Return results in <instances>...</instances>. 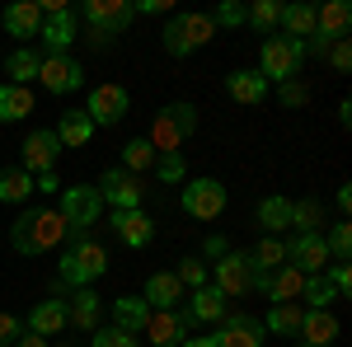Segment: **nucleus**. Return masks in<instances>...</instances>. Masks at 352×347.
Here are the masks:
<instances>
[{
	"label": "nucleus",
	"mask_w": 352,
	"mask_h": 347,
	"mask_svg": "<svg viewBox=\"0 0 352 347\" xmlns=\"http://www.w3.org/2000/svg\"><path fill=\"white\" fill-rule=\"evenodd\" d=\"M61 240H66V221H61V212H47V207H28V212L10 225V249H14V254H28V258L56 249Z\"/></svg>",
	"instance_id": "nucleus-1"
},
{
	"label": "nucleus",
	"mask_w": 352,
	"mask_h": 347,
	"mask_svg": "<svg viewBox=\"0 0 352 347\" xmlns=\"http://www.w3.org/2000/svg\"><path fill=\"white\" fill-rule=\"evenodd\" d=\"M109 272V254H104V244L99 240H76L66 254H61V277H56V291L61 287H89V282H99Z\"/></svg>",
	"instance_id": "nucleus-2"
},
{
	"label": "nucleus",
	"mask_w": 352,
	"mask_h": 347,
	"mask_svg": "<svg viewBox=\"0 0 352 347\" xmlns=\"http://www.w3.org/2000/svg\"><path fill=\"white\" fill-rule=\"evenodd\" d=\"M160 38H164V52L169 56H192L197 47H207L217 38V19L212 14H174Z\"/></svg>",
	"instance_id": "nucleus-3"
},
{
	"label": "nucleus",
	"mask_w": 352,
	"mask_h": 347,
	"mask_svg": "<svg viewBox=\"0 0 352 347\" xmlns=\"http://www.w3.org/2000/svg\"><path fill=\"white\" fill-rule=\"evenodd\" d=\"M85 24H89V43L94 47H109L113 38L136 19L132 0H85Z\"/></svg>",
	"instance_id": "nucleus-4"
},
{
	"label": "nucleus",
	"mask_w": 352,
	"mask_h": 347,
	"mask_svg": "<svg viewBox=\"0 0 352 347\" xmlns=\"http://www.w3.org/2000/svg\"><path fill=\"white\" fill-rule=\"evenodd\" d=\"M192 132H197V108H192V104H169V108L155 113L151 150H155V155H169V150H179Z\"/></svg>",
	"instance_id": "nucleus-5"
},
{
	"label": "nucleus",
	"mask_w": 352,
	"mask_h": 347,
	"mask_svg": "<svg viewBox=\"0 0 352 347\" xmlns=\"http://www.w3.org/2000/svg\"><path fill=\"white\" fill-rule=\"evenodd\" d=\"M99 207H104V197H99V188H89V183H76L61 192V221H66L71 244L89 240V225H99Z\"/></svg>",
	"instance_id": "nucleus-6"
},
{
	"label": "nucleus",
	"mask_w": 352,
	"mask_h": 347,
	"mask_svg": "<svg viewBox=\"0 0 352 347\" xmlns=\"http://www.w3.org/2000/svg\"><path fill=\"white\" fill-rule=\"evenodd\" d=\"M300 61H305V52H300L296 38H282V33H272V38H263V52H258V76L263 80H296L300 76Z\"/></svg>",
	"instance_id": "nucleus-7"
},
{
	"label": "nucleus",
	"mask_w": 352,
	"mask_h": 347,
	"mask_svg": "<svg viewBox=\"0 0 352 347\" xmlns=\"http://www.w3.org/2000/svg\"><path fill=\"white\" fill-rule=\"evenodd\" d=\"M212 287H217L226 300H240V295L254 291V263H249V254H226L212 263Z\"/></svg>",
	"instance_id": "nucleus-8"
},
{
	"label": "nucleus",
	"mask_w": 352,
	"mask_h": 347,
	"mask_svg": "<svg viewBox=\"0 0 352 347\" xmlns=\"http://www.w3.org/2000/svg\"><path fill=\"white\" fill-rule=\"evenodd\" d=\"M127 108H132V94H127L122 85H99V89H89L85 117H89L94 127H113V122L127 117Z\"/></svg>",
	"instance_id": "nucleus-9"
},
{
	"label": "nucleus",
	"mask_w": 352,
	"mask_h": 347,
	"mask_svg": "<svg viewBox=\"0 0 352 347\" xmlns=\"http://www.w3.org/2000/svg\"><path fill=\"white\" fill-rule=\"evenodd\" d=\"M38 10H43V33H38V38L47 43L52 56H61L71 43H76V14H71L61 0H43Z\"/></svg>",
	"instance_id": "nucleus-10"
},
{
	"label": "nucleus",
	"mask_w": 352,
	"mask_h": 347,
	"mask_svg": "<svg viewBox=\"0 0 352 347\" xmlns=\"http://www.w3.org/2000/svg\"><path fill=\"white\" fill-rule=\"evenodd\" d=\"M179 202L197 221H217L226 212V183H217V179H192V183H184V197Z\"/></svg>",
	"instance_id": "nucleus-11"
},
{
	"label": "nucleus",
	"mask_w": 352,
	"mask_h": 347,
	"mask_svg": "<svg viewBox=\"0 0 352 347\" xmlns=\"http://www.w3.org/2000/svg\"><path fill=\"white\" fill-rule=\"evenodd\" d=\"M38 80H43V89H52V94H76L85 85V66L76 61L71 52L61 56H43V66H38Z\"/></svg>",
	"instance_id": "nucleus-12"
},
{
	"label": "nucleus",
	"mask_w": 352,
	"mask_h": 347,
	"mask_svg": "<svg viewBox=\"0 0 352 347\" xmlns=\"http://www.w3.org/2000/svg\"><path fill=\"white\" fill-rule=\"evenodd\" d=\"M141 192L146 188L136 183L127 169H104L99 174V197L113 202V212H141Z\"/></svg>",
	"instance_id": "nucleus-13"
},
{
	"label": "nucleus",
	"mask_w": 352,
	"mask_h": 347,
	"mask_svg": "<svg viewBox=\"0 0 352 347\" xmlns=\"http://www.w3.org/2000/svg\"><path fill=\"white\" fill-rule=\"evenodd\" d=\"M56 160H61V141H56V132H28V141H24V174H33V179H43V174H52L56 169Z\"/></svg>",
	"instance_id": "nucleus-14"
},
{
	"label": "nucleus",
	"mask_w": 352,
	"mask_h": 347,
	"mask_svg": "<svg viewBox=\"0 0 352 347\" xmlns=\"http://www.w3.org/2000/svg\"><path fill=\"white\" fill-rule=\"evenodd\" d=\"M287 263L296 267V272H305V277H320V272L333 263L324 235H320V230H315V235H296V240L287 244Z\"/></svg>",
	"instance_id": "nucleus-15"
},
{
	"label": "nucleus",
	"mask_w": 352,
	"mask_h": 347,
	"mask_svg": "<svg viewBox=\"0 0 352 347\" xmlns=\"http://www.w3.org/2000/svg\"><path fill=\"white\" fill-rule=\"evenodd\" d=\"M141 333L155 347H179L188 338V315H179V310H151V320H146Z\"/></svg>",
	"instance_id": "nucleus-16"
},
{
	"label": "nucleus",
	"mask_w": 352,
	"mask_h": 347,
	"mask_svg": "<svg viewBox=\"0 0 352 347\" xmlns=\"http://www.w3.org/2000/svg\"><path fill=\"white\" fill-rule=\"evenodd\" d=\"M217 347H263V324L254 315H226L221 320V333H217Z\"/></svg>",
	"instance_id": "nucleus-17"
},
{
	"label": "nucleus",
	"mask_w": 352,
	"mask_h": 347,
	"mask_svg": "<svg viewBox=\"0 0 352 347\" xmlns=\"http://www.w3.org/2000/svg\"><path fill=\"white\" fill-rule=\"evenodd\" d=\"M226 315H230V300H226L212 282L188 295V324H221Z\"/></svg>",
	"instance_id": "nucleus-18"
},
{
	"label": "nucleus",
	"mask_w": 352,
	"mask_h": 347,
	"mask_svg": "<svg viewBox=\"0 0 352 347\" xmlns=\"http://www.w3.org/2000/svg\"><path fill=\"white\" fill-rule=\"evenodd\" d=\"M352 28V10L343 0H324V5H315V38H324V43H338V38H348Z\"/></svg>",
	"instance_id": "nucleus-19"
},
{
	"label": "nucleus",
	"mask_w": 352,
	"mask_h": 347,
	"mask_svg": "<svg viewBox=\"0 0 352 347\" xmlns=\"http://www.w3.org/2000/svg\"><path fill=\"white\" fill-rule=\"evenodd\" d=\"M296 338H300V347H333V338H338V320H333L329 310H305Z\"/></svg>",
	"instance_id": "nucleus-20"
},
{
	"label": "nucleus",
	"mask_w": 352,
	"mask_h": 347,
	"mask_svg": "<svg viewBox=\"0 0 352 347\" xmlns=\"http://www.w3.org/2000/svg\"><path fill=\"white\" fill-rule=\"evenodd\" d=\"M61 328H71V320H66V300H38L33 315H28V333H38V338H56Z\"/></svg>",
	"instance_id": "nucleus-21"
},
{
	"label": "nucleus",
	"mask_w": 352,
	"mask_h": 347,
	"mask_svg": "<svg viewBox=\"0 0 352 347\" xmlns=\"http://www.w3.org/2000/svg\"><path fill=\"white\" fill-rule=\"evenodd\" d=\"M113 225H118V235H122L127 249H146L155 240V221L146 212H113Z\"/></svg>",
	"instance_id": "nucleus-22"
},
{
	"label": "nucleus",
	"mask_w": 352,
	"mask_h": 347,
	"mask_svg": "<svg viewBox=\"0 0 352 347\" xmlns=\"http://www.w3.org/2000/svg\"><path fill=\"white\" fill-rule=\"evenodd\" d=\"M300 287H305V272H296L292 263H282V267H272V272H268L263 295H268L272 305H287V300H300Z\"/></svg>",
	"instance_id": "nucleus-23"
},
{
	"label": "nucleus",
	"mask_w": 352,
	"mask_h": 347,
	"mask_svg": "<svg viewBox=\"0 0 352 347\" xmlns=\"http://www.w3.org/2000/svg\"><path fill=\"white\" fill-rule=\"evenodd\" d=\"M5 28H10V38H24V47H28V38L43 33V10L33 0H19V5L5 10Z\"/></svg>",
	"instance_id": "nucleus-24"
},
{
	"label": "nucleus",
	"mask_w": 352,
	"mask_h": 347,
	"mask_svg": "<svg viewBox=\"0 0 352 347\" xmlns=\"http://www.w3.org/2000/svg\"><path fill=\"white\" fill-rule=\"evenodd\" d=\"M226 89H230V99L244 104V108H254V104L268 99V80H263L258 71H230V76H226Z\"/></svg>",
	"instance_id": "nucleus-25"
},
{
	"label": "nucleus",
	"mask_w": 352,
	"mask_h": 347,
	"mask_svg": "<svg viewBox=\"0 0 352 347\" xmlns=\"http://www.w3.org/2000/svg\"><path fill=\"white\" fill-rule=\"evenodd\" d=\"M277 28H282V38H296V43H305V38H315V5H282V19H277Z\"/></svg>",
	"instance_id": "nucleus-26"
},
{
	"label": "nucleus",
	"mask_w": 352,
	"mask_h": 347,
	"mask_svg": "<svg viewBox=\"0 0 352 347\" xmlns=\"http://www.w3.org/2000/svg\"><path fill=\"white\" fill-rule=\"evenodd\" d=\"M151 310H174L179 300H184V287H179V277L174 272H155L151 282H146V295H141Z\"/></svg>",
	"instance_id": "nucleus-27"
},
{
	"label": "nucleus",
	"mask_w": 352,
	"mask_h": 347,
	"mask_svg": "<svg viewBox=\"0 0 352 347\" xmlns=\"http://www.w3.org/2000/svg\"><path fill=\"white\" fill-rule=\"evenodd\" d=\"M66 320L76 324V328H85V333H94L99 328V295L89 291V287H80V291L66 300Z\"/></svg>",
	"instance_id": "nucleus-28"
},
{
	"label": "nucleus",
	"mask_w": 352,
	"mask_h": 347,
	"mask_svg": "<svg viewBox=\"0 0 352 347\" xmlns=\"http://www.w3.org/2000/svg\"><path fill=\"white\" fill-rule=\"evenodd\" d=\"M146 320H151V305H146L141 295H118V300H113V324H118V328L141 333V328H146Z\"/></svg>",
	"instance_id": "nucleus-29"
},
{
	"label": "nucleus",
	"mask_w": 352,
	"mask_h": 347,
	"mask_svg": "<svg viewBox=\"0 0 352 347\" xmlns=\"http://www.w3.org/2000/svg\"><path fill=\"white\" fill-rule=\"evenodd\" d=\"M89 136H94V122L85 117V108H71V113H61V127H56V141H61V150H66V146H71V150H80Z\"/></svg>",
	"instance_id": "nucleus-30"
},
{
	"label": "nucleus",
	"mask_w": 352,
	"mask_h": 347,
	"mask_svg": "<svg viewBox=\"0 0 352 347\" xmlns=\"http://www.w3.org/2000/svg\"><path fill=\"white\" fill-rule=\"evenodd\" d=\"M33 113V89L28 85H0V122H19Z\"/></svg>",
	"instance_id": "nucleus-31"
},
{
	"label": "nucleus",
	"mask_w": 352,
	"mask_h": 347,
	"mask_svg": "<svg viewBox=\"0 0 352 347\" xmlns=\"http://www.w3.org/2000/svg\"><path fill=\"white\" fill-rule=\"evenodd\" d=\"M300 320H305V305H300V300H287V305H272V310H268L263 328L282 333V338H296V333H300Z\"/></svg>",
	"instance_id": "nucleus-32"
},
{
	"label": "nucleus",
	"mask_w": 352,
	"mask_h": 347,
	"mask_svg": "<svg viewBox=\"0 0 352 347\" xmlns=\"http://www.w3.org/2000/svg\"><path fill=\"white\" fill-rule=\"evenodd\" d=\"M38 66H43V56L33 52V47H14V52L5 56V76H10V85L38 80Z\"/></svg>",
	"instance_id": "nucleus-33"
},
{
	"label": "nucleus",
	"mask_w": 352,
	"mask_h": 347,
	"mask_svg": "<svg viewBox=\"0 0 352 347\" xmlns=\"http://www.w3.org/2000/svg\"><path fill=\"white\" fill-rule=\"evenodd\" d=\"M249 263H254V272H272V267L287 263V244L277 240V235H263V240L249 249Z\"/></svg>",
	"instance_id": "nucleus-34"
},
{
	"label": "nucleus",
	"mask_w": 352,
	"mask_h": 347,
	"mask_svg": "<svg viewBox=\"0 0 352 347\" xmlns=\"http://www.w3.org/2000/svg\"><path fill=\"white\" fill-rule=\"evenodd\" d=\"M258 225H263L268 235L287 230V225H292V202H287V197H277V192L263 197V202H258Z\"/></svg>",
	"instance_id": "nucleus-35"
},
{
	"label": "nucleus",
	"mask_w": 352,
	"mask_h": 347,
	"mask_svg": "<svg viewBox=\"0 0 352 347\" xmlns=\"http://www.w3.org/2000/svg\"><path fill=\"white\" fill-rule=\"evenodd\" d=\"M28 192H33V174H24L19 164L0 169V202H24Z\"/></svg>",
	"instance_id": "nucleus-36"
},
{
	"label": "nucleus",
	"mask_w": 352,
	"mask_h": 347,
	"mask_svg": "<svg viewBox=\"0 0 352 347\" xmlns=\"http://www.w3.org/2000/svg\"><path fill=\"white\" fill-rule=\"evenodd\" d=\"M277 19H282V5H277V0H254V5H249V10H244V24H254L258 28V33H277Z\"/></svg>",
	"instance_id": "nucleus-37"
},
{
	"label": "nucleus",
	"mask_w": 352,
	"mask_h": 347,
	"mask_svg": "<svg viewBox=\"0 0 352 347\" xmlns=\"http://www.w3.org/2000/svg\"><path fill=\"white\" fill-rule=\"evenodd\" d=\"M118 169H127L132 179H136V174H146V169H155V150H151V141H127Z\"/></svg>",
	"instance_id": "nucleus-38"
},
{
	"label": "nucleus",
	"mask_w": 352,
	"mask_h": 347,
	"mask_svg": "<svg viewBox=\"0 0 352 347\" xmlns=\"http://www.w3.org/2000/svg\"><path fill=\"white\" fill-rule=\"evenodd\" d=\"M300 300H305L310 310H329V300H338V291H333V282H329L324 272H320V277H305V287H300Z\"/></svg>",
	"instance_id": "nucleus-39"
},
{
	"label": "nucleus",
	"mask_w": 352,
	"mask_h": 347,
	"mask_svg": "<svg viewBox=\"0 0 352 347\" xmlns=\"http://www.w3.org/2000/svg\"><path fill=\"white\" fill-rule=\"evenodd\" d=\"M320 202L315 197H305V202H292V225H296V235H315V225H320Z\"/></svg>",
	"instance_id": "nucleus-40"
},
{
	"label": "nucleus",
	"mask_w": 352,
	"mask_h": 347,
	"mask_svg": "<svg viewBox=\"0 0 352 347\" xmlns=\"http://www.w3.org/2000/svg\"><path fill=\"white\" fill-rule=\"evenodd\" d=\"M155 174H160V183H184L188 179V164H184V155L179 150H169V155H155Z\"/></svg>",
	"instance_id": "nucleus-41"
},
{
	"label": "nucleus",
	"mask_w": 352,
	"mask_h": 347,
	"mask_svg": "<svg viewBox=\"0 0 352 347\" xmlns=\"http://www.w3.org/2000/svg\"><path fill=\"white\" fill-rule=\"evenodd\" d=\"M174 277H179V287H184V291H197V287H207V282H212V272H207L202 258H184Z\"/></svg>",
	"instance_id": "nucleus-42"
},
{
	"label": "nucleus",
	"mask_w": 352,
	"mask_h": 347,
	"mask_svg": "<svg viewBox=\"0 0 352 347\" xmlns=\"http://www.w3.org/2000/svg\"><path fill=\"white\" fill-rule=\"evenodd\" d=\"M329 258H333V263H348L352 258V225L348 221H338V225H333V230H329Z\"/></svg>",
	"instance_id": "nucleus-43"
},
{
	"label": "nucleus",
	"mask_w": 352,
	"mask_h": 347,
	"mask_svg": "<svg viewBox=\"0 0 352 347\" xmlns=\"http://www.w3.org/2000/svg\"><path fill=\"white\" fill-rule=\"evenodd\" d=\"M94 347H136V333H127V328H118V324H99L94 328Z\"/></svg>",
	"instance_id": "nucleus-44"
},
{
	"label": "nucleus",
	"mask_w": 352,
	"mask_h": 347,
	"mask_svg": "<svg viewBox=\"0 0 352 347\" xmlns=\"http://www.w3.org/2000/svg\"><path fill=\"white\" fill-rule=\"evenodd\" d=\"M28 333V324L19 320V315H0V347H10V343H19Z\"/></svg>",
	"instance_id": "nucleus-45"
},
{
	"label": "nucleus",
	"mask_w": 352,
	"mask_h": 347,
	"mask_svg": "<svg viewBox=\"0 0 352 347\" xmlns=\"http://www.w3.org/2000/svg\"><path fill=\"white\" fill-rule=\"evenodd\" d=\"M212 19H217V28H240V24H244V5L226 0V5H221V10L212 14Z\"/></svg>",
	"instance_id": "nucleus-46"
},
{
	"label": "nucleus",
	"mask_w": 352,
	"mask_h": 347,
	"mask_svg": "<svg viewBox=\"0 0 352 347\" xmlns=\"http://www.w3.org/2000/svg\"><path fill=\"white\" fill-rule=\"evenodd\" d=\"M324 277L333 282V291H338V295H348V287H352V267L348 263H329Z\"/></svg>",
	"instance_id": "nucleus-47"
},
{
	"label": "nucleus",
	"mask_w": 352,
	"mask_h": 347,
	"mask_svg": "<svg viewBox=\"0 0 352 347\" xmlns=\"http://www.w3.org/2000/svg\"><path fill=\"white\" fill-rule=\"evenodd\" d=\"M329 66H333V71H348V66H352V47H348V38H338V43L329 47Z\"/></svg>",
	"instance_id": "nucleus-48"
},
{
	"label": "nucleus",
	"mask_w": 352,
	"mask_h": 347,
	"mask_svg": "<svg viewBox=\"0 0 352 347\" xmlns=\"http://www.w3.org/2000/svg\"><path fill=\"white\" fill-rule=\"evenodd\" d=\"M282 104H287V108H300V104H305V85H300V80H287V85H282Z\"/></svg>",
	"instance_id": "nucleus-49"
},
{
	"label": "nucleus",
	"mask_w": 352,
	"mask_h": 347,
	"mask_svg": "<svg viewBox=\"0 0 352 347\" xmlns=\"http://www.w3.org/2000/svg\"><path fill=\"white\" fill-rule=\"evenodd\" d=\"M202 254H207V258L217 263V258H226V254H230V244L221 240V235H207V244H202Z\"/></svg>",
	"instance_id": "nucleus-50"
},
{
	"label": "nucleus",
	"mask_w": 352,
	"mask_h": 347,
	"mask_svg": "<svg viewBox=\"0 0 352 347\" xmlns=\"http://www.w3.org/2000/svg\"><path fill=\"white\" fill-rule=\"evenodd\" d=\"M132 10H136V14H164V10H169V0H136Z\"/></svg>",
	"instance_id": "nucleus-51"
},
{
	"label": "nucleus",
	"mask_w": 352,
	"mask_h": 347,
	"mask_svg": "<svg viewBox=\"0 0 352 347\" xmlns=\"http://www.w3.org/2000/svg\"><path fill=\"white\" fill-rule=\"evenodd\" d=\"M14 347H47V338H38V333H24V338H19Z\"/></svg>",
	"instance_id": "nucleus-52"
},
{
	"label": "nucleus",
	"mask_w": 352,
	"mask_h": 347,
	"mask_svg": "<svg viewBox=\"0 0 352 347\" xmlns=\"http://www.w3.org/2000/svg\"><path fill=\"white\" fill-rule=\"evenodd\" d=\"M179 347H217V338H184Z\"/></svg>",
	"instance_id": "nucleus-53"
}]
</instances>
